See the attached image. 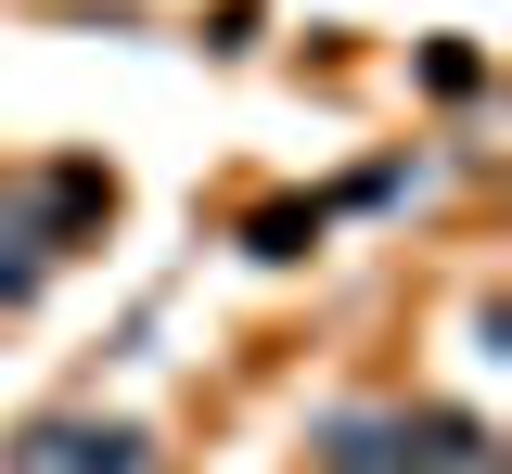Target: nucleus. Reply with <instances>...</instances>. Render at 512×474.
Wrapping results in <instances>:
<instances>
[{"mask_svg": "<svg viewBox=\"0 0 512 474\" xmlns=\"http://www.w3.org/2000/svg\"><path fill=\"white\" fill-rule=\"evenodd\" d=\"M39 474H128V436H39Z\"/></svg>", "mask_w": 512, "mask_h": 474, "instance_id": "nucleus-1", "label": "nucleus"}]
</instances>
